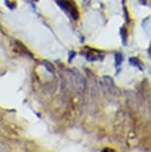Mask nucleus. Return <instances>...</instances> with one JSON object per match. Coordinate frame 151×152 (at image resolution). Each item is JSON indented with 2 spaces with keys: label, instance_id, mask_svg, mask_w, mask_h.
Here are the masks:
<instances>
[{
  "label": "nucleus",
  "instance_id": "7ed1b4c3",
  "mask_svg": "<svg viewBox=\"0 0 151 152\" xmlns=\"http://www.w3.org/2000/svg\"><path fill=\"white\" fill-rule=\"evenodd\" d=\"M121 62H122V56H121V54L116 53L115 54V66L118 67L121 64Z\"/></svg>",
  "mask_w": 151,
  "mask_h": 152
},
{
  "label": "nucleus",
  "instance_id": "39448f33",
  "mask_svg": "<svg viewBox=\"0 0 151 152\" xmlns=\"http://www.w3.org/2000/svg\"><path fill=\"white\" fill-rule=\"evenodd\" d=\"M120 32H121V37H122L123 44H126V29H125V28H121Z\"/></svg>",
  "mask_w": 151,
  "mask_h": 152
},
{
  "label": "nucleus",
  "instance_id": "f257e3e1",
  "mask_svg": "<svg viewBox=\"0 0 151 152\" xmlns=\"http://www.w3.org/2000/svg\"><path fill=\"white\" fill-rule=\"evenodd\" d=\"M58 4L64 10L69 12V14L74 18V20L79 19V11L73 0H58Z\"/></svg>",
  "mask_w": 151,
  "mask_h": 152
},
{
  "label": "nucleus",
  "instance_id": "f03ea898",
  "mask_svg": "<svg viewBox=\"0 0 151 152\" xmlns=\"http://www.w3.org/2000/svg\"><path fill=\"white\" fill-rule=\"evenodd\" d=\"M13 50L15 52H17L20 55H23V56H27V57H30V58H33V55L30 53V51H29L28 49H27L26 47H25L24 45H23L21 42H19V41H14L13 43Z\"/></svg>",
  "mask_w": 151,
  "mask_h": 152
},
{
  "label": "nucleus",
  "instance_id": "423d86ee",
  "mask_svg": "<svg viewBox=\"0 0 151 152\" xmlns=\"http://www.w3.org/2000/svg\"><path fill=\"white\" fill-rule=\"evenodd\" d=\"M148 51H149V53L151 54V46H150V47H149V49H148Z\"/></svg>",
  "mask_w": 151,
  "mask_h": 152
},
{
  "label": "nucleus",
  "instance_id": "0eeeda50",
  "mask_svg": "<svg viewBox=\"0 0 151 152\" xmlns=\"http://www.w3.org/2000/svg\"><path fill=\"white\" fill-rule=\"evenodd\" d=\"M34 1H37V0H34Z\"/></svg>",
  "mask_w": 151,
  "mask_h": 152
},
{
  "label": "nucleus",
  "instance_id": "20e7f679",
  "mask_svg": "<svg viewBox=\"0 0 151 152\" xmlns=\"http://www.w3.org/2000/svg\"><path fill=\"white\" fill-rule=\"evenodd\" d=\"M129 63H130L131 65H133V66L137 67V68L141 69V67H140V63L138 62L137 59H135V58H130V59H129Z\"/></svg>",
  "mask_w": 151,
  "mask_h": 152
}]
</instances>
